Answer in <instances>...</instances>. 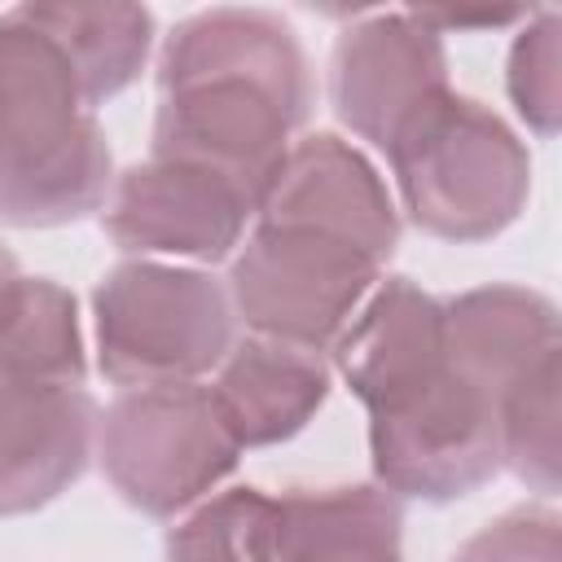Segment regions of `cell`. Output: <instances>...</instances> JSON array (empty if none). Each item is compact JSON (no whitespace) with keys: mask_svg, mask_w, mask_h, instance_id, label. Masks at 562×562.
Instances as JSON below:
<instances>
[{"mask_svg":"<svg viewBox=\"0 0 562 562\" xmlns=\"http://www.w3.org/2000/svg\"><path fill=\"white\" fill-rule=\"evenodd\" d=\"M404 509L378 483L294 487L277 496L272 562H404Z\"/></svg>","mask_w":562,"mask_h":562,"instance_id":"9a60e30c","label":"cell"},{"mask_svg":"<svg viewBox=\"0 0 562 562\" xmlns=\"http://www.w3.org/2000/svg\"><path fill=\"white\" fill-rule=\"evenodd\" d=\"M448 356L492 400L531 364L562 351L558 307L527 285H479L443 303Z\"/></svg>","mask_w":562,"mask_h":562,"instance_id":"5bb4252c","label":"cell"},{"mask_svg":"<svg viewBox=\"0 0 562 562\" xmlns=\"http://www.w3.org/2000/svg\"><path fill=\"white\" fill-rule=\"evenodd\" d=\"M105 237L132 259L220 263L255 224V193L202 162L158 158L114 176L101 206Z\"/></svg>","mask_w":562,"mask_h":562,"instance_id":"ba28073f","label":"cell"},{"mask_svg":"<svg viewBox=\"0 0 562 562\" xmlns=\"http://www.w3.org/2000/svg\"><path fill=\"white\" fill-rule=\"evenodd\" d=\"M558 356L531 364L522 378H514L496 400V452L501 465L514 470L518 483L540 492L544 501L558 492L562 470V439H558Z\"/></svg>","mask_w":562,"mask_h":562,"instance_id":"ac0fdd59","label":"cell"},{"mask_svg":"<svg viewBox=\"0 0 562 562\" xmlns=\"http://www.w3.org/2000/svg\"><path fill=\"white\" fill-rule=\"evenodd\" d=\"M277 496L263 487H228L198 501L167 531V562H272Z\"/></svg>","mask_w":562,"mask_h":562,"instance_id":"d6986e66","label":"cell"},{"mask_svg":"<svg viewBox=\"0 0 562 562\" xmlns=\"http://www.w3.org/2000/svg\"><path fill=\"white\" fill-rule=\"evenodd\" d=\"M378 281L382 263L351 241L255 224L233 255L224 290L233 316L255 338L325 356Z\"/></svg>","mask_w":562,"mask_h":562,"instance_id":"8992f818","label":"cell"},{"mask_svg":"<svg viewBox=\"0 0 562 562\" xmlns=\"http://www.w3.org/2000/svg\"><path fill=\"white\" fill-rule=\"evenodd\" d=\"M509 101L536 136H553L562 119V18L553 9L527 13L505 70Z\"/></svg>","mask_w":562,"mask_h":562,"instance_id":"ffe728a7","label":"cell"},{"mask_svg":"<svg viewBox=\"0 0 562 562\" xmlns=\"http://www.w3.org/2000/svg\"><path fill=\"white\" fill-rule=\"evenodd\" d=\"M97 400L70 382L0 378V518L57 501L97 452Z\"/></svg>","mask_w":562,"mask_h":562,"instance_id":"8fae6325","label":"cell"},{"mask_svg":"<svg viewBox=\"0 0 562 562\" xmlns=\"http://www.w3.org/2000/svg\"><path fill=\"white\" fill-rule=\"evenodd\" d=\"M92 338L97 373L119 391L202 382L237 342L224 281L162 259H123L101 277Z\"/></svg>","mask_w":562,"mask_h":562,"instance_id":"277c9868","label":"cell"},{"mask_svg":"<svg viewBox=\"0 0 562 562\" xmlns=\"http://www.w3.org/2000/svg\"><path fill=\"white\" fill-rule=\"evenodd\" d=\"M404 215L439 241H487L531 193L522 136L483 101L443 92L386 145Z\"/></svg>","mask_w":562,"mask_h":562,"instance_id":"3957f363","label":"cell"},{"mask_svg":"<svg viewBox=\"0 0 562 562\" xmlns=\"http://www.w3.org/2000/svg\"><path fill=\"white\" fill-rule=\"evenodd\" d=\"M329 351L351 395L373 404L448 360L443 303L408 277H382Z\"/></svg>","mask_w":562,"mask_h":562,"instance_id":"4fadbf2b","label":"cell"},{"mask_svg":"<svg viewBox=\"0 0 562 562\" xmlns=\"http://www.w3.org/2000/svg\"><path fill=\"white\" fill-rule=\"evenodd\" d=\"M448 88L452 83L443 35L417 9L364 13L334 40V114L378 149H386L404 132V123H413Z\"/></svg>","mask_w":562,"mask_h":562,"instance_id":"9c48e42d","label":"cell"},{"mask_svg":"<svg viewBox=\"0 0 562 562\" xmlns=\"http://www.w3.org/2000/svg\"><path fill=\"white\" fill-rule=\"evenodd\" d=\"M97 461L110 487L149 518L206 501L241 461L206 382L127 386L97 417Z\"/></svg>","mask_w":562,"mask_h":562,"instance_id":"5b68a950","label":"cell"},{"mask_svg":"<svg viewBox=\"0 0 562 562\" xmlns=\"http://www.w3.org/2000/svg\"><path fill=\"white\" fill-rule=\"evenodd\" d=\"M0 378L83 386L88 347L79 303L66 285L26 272L0 285Z\"/></svg>","mask_w":562,"mask_h":562,"instance_id":"2e32d148","label":"cell"},{"mask_svg":"<svg viewBox=\"0 0 562 562\" xmlns=\"http://www.w3.org/2000/svg\"><path fill=\"white\" fill-rule=\"evenodd\" d=\"M211 400L237 439V448H272L294 439L329 400V364L316 351H299L272 338L246 334L228 347L215 378L206 382Z\"/></svg>","mask_w":562,"mask_h":562,"instance_id":"7c38bea8","label":"cell"},{"mask_svg":"<svg viewBox=\"0 0 562 562\" xmlns=\"http://www.w3.org/2000/svg\"><path fill=\"white\" fill-rule=\"evenodd\" d=\"M448 562H562V518L553 505H514L461 540Z\"/></svg>","mask_w":562,"mask_h":562,"instance_id":"44dd1931","label":"cell"},{"mask_svg":"<svg viewBox=\"0 0 562 562\" xmlns=\"http://www.w3.org/2000/svg\"><path fill=\"white\" fill-rule=\"evenodd\" d=\"M316 101L307 53L272 9H202L158 57V158L202 162L259 193L299 140Z\"/></svg>","mask_w":562,"mask_h":562,"instance_id":"6da1fadb","label":"cell"},{"mask_svg":"<svg viewBox=\"0 0 562 562\" xmlns=\"http://www.w3.org/2000/svg\"><path fill=\"white\" fill-rule=\"evenodd\" d=\"M364 408L373 483L391 496L443 505L479 492L501 470L492 395L474 386L452 356Z\"/></svg>","mask_w":562,"mask_h":562,"instance_id":"52a82bcc","label":"cell"},{"mask_svg":"<svg viewBox=\"0 0 562 562\" xmlns=\"http://www.w3.org/2000/svg\"><path fill=\"white\" fill-rule=\"evenodd\" d=\"M26 13L61 48L92 110L136 83L149 61L154 13L140 4H26Z\"/></svg>","mask_w":562,"mask_h":562,"instance_id":"e0dca14e","label":"cell"},{"mask_svg":"<svg viewBox=\"0 0 562 562\" xmlns=\"http://www.w3.org/2000/svg\"><path fill=\"white\" fill-rule=\"evenodd\" d=\"M13 272H22V268H18V259H13V255H9L4 246H0V285H4V281H9Z\"/></svg>","mask_w":562,"mask_h":562,"instance_id":"7402d4cb","label":"cell"},{"mask_svg":"<svg viewBox=\"0 0 562 562\" xmlns=\"http://www.w3.org/2000/svg\"><path fill=\"white\" fill-rule=\"evenodd\" d=\"M255 224L312 228L360 246L378 263L400 246V206L382 171L334 132H307L285 149L259 193Z\"/></svg>","mask_w":562,"mask_h":562,"instance_id":"30bf717a","label":"cell"},{"mask_svg":"<svg viewBox=\"0 0 562 562\" xmlns=\"http://www.w3.org/2000/svg\"><path fill=\"white\" fill-rule=\"evenodd\" d=\"M110 140L70 61L26 13H0V224L53 228L105 206Z\"/></svg>","mask_w":562,"mask_h":562,"instance_id":"7a4b0ae2","label":"cell"}]
</instances>
